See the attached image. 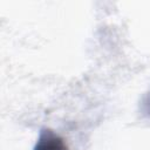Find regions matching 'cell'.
Returning <instances> with one entry per match:
<instances>
[{"instance_id": "obj_1", "label": "cell", "mask_w": 150, "mask_h": 150, "mask_svg": "<svg viewBox=\"0 0 150 150\" xmlns=\"http://www.w3.org/2000/svg\"><path fill=\"white\" fill-rule=\"evenodd\" d=\"M33 150H69L64 139L49 128H42Z\"/></svg>"}, {"instance_id": "obj_2", "label": "cell", "mask_w": 150, "mask_h": 150, "mask_svg": "<svg viewBox=\"0 0 150 150\" xmlns=\"http://www.w3.org/2000/svg\"><path fill=\"white\" fill-rule=\"evenodd\" d=\"M142 111L150 116V91L144 96L142 101Z\"/></svg>"}]
</instances>
